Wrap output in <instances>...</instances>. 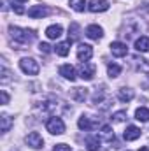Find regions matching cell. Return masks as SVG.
<instances>
[{"instance_id":"18","label":"cell","mask_w":149,"mask_h":151,"mask_svg":"<svg viewBox=\"0 0 149 151\" xmlns=\"http://www.w3.org/2000/svg\"><path fill=\"white\" fill-rule=\"evenodd\" d=\"M100 137L97 135V137H88L86 139V148L90 151H98V148H100Z\"/></svg>"},{"instance_id":"2","label":"cell","mask_w":149,"mask_h":151,"mask_svg":"<svg viewBox=\"0 0 149 151\" xmlns=\"http://www.w3.org/2000/svg\"><path fill=\"white\" fill-rule=\"evenodd\" d=\"M46 128H47V132H49V134H53V135H62V134L65 132V123H63V119H62V118L53 116V118H49V119H47Z\"/></svg>"},{"instance_id":"33","label":"cell","mask_w":149,"mask_h":151,"mask_svg":"<svg viewBox=\"0 0 149 151\" xmlns=\"http://www.w3.org/2000/svg\"><path fill=\"white\" fill-rule=\"evenodd\" d=\"M12 9H14V11H16L18 14H23V12H25V9H23L21 5H12Z\"/></svg>"},{"instance_id":"13","label":"cell","mask_w":149,"mask_h":151,"mask_svg":"<svg viewBox=\"0 0 149 151\" xmlns=\"http://www.w3.org/2000/svg\"><path fill=\"white\" fill-rule=\"evenodd\" d=\"M58 72H60V76H63L65 79H69L70 83L75 81V70H74V67H72V65H62Z\"/></svg>"},{"instance_id":"19","label":"cell","mask_w":149,"mask_h":151,"mask_svg":"<svg viewBox=\"0 0 149 151\" xmlns=\"http://www.w3.org/2000/svg\"><path fill=\"white\" fill-rule=\"evenodd\" d=\"M70 44L72 42H60V44H56V55H60V56H67L69 55V51H70Z\"/></svg>"},{"instance_id":"27","label":"cell","mask_w":149,"mask_h":151,"mask_svg":"<svg viewBox=\"0 0 149 151\" xmlns=\"http://www.w3.org/2000/svg\"><path fill=\"white\" fill-rule=\"evenodd\" d=\"M125 118H126V111H119V113L112 114V121L114 123H121V121H125Z\"/></svg>"},{"instance_id":"34","label":"cell","mask_w":149,"mask_h":151,"mask_svg":"<svg viewBox=\"0 0 149 151\" xmlns=\"http://www.w3.org/2000/svg\"><path fill=\"white\" fill-rule=\"evenodd\" d=\"M139 151H149V150H148V148H140Z\"/></svg>"},{"instance_id":"35","label":"cell","mask_w":149,"mask_h":151,"mask_svg":"<svg viewBox=\"0 0 149 151\" xmlns=\"http://www.w3.org/2000/svg\"><path fill=\"white\" fill-rule=\"evenodd\" d=\"M18 2H27V0H18Z\"/></svg>"},{"instance_id":"3","label":"cell","mask_w":149,"mask_h":151,"mask_svg":"<svg viewBox=\"0 0 149 151\" xmlns=\"http://www.w3.org/2000/svg\"><path fill=\"white\" fill-rule=\"evenodd\" d=\"M19 69H21L25 74H28V76H35V74H39V70H40L39 62L37 60H34V58H21V62H19Z\"/></svg>"},{"instance_id":"22","label":"cell","mask_w":149,"mask_h":151,"mask_svg":"<svg viewBox=\"0 0 149 151\" xmlns=\"http://www.w3.org/2000/svg\"><path fill=\"white\" fill-rule=\"evenodd\" d=\"M11 125H12V119H11L7 114H2V116H0V130L5 134V132H9Z\"/></svg>"},{"instance_id":"12","label":"cell","mask_w":149,"mask_h":151,"mask_svg":"<svg viewBox=\"0 0 149 151\" xmlns=\"http://www.w3.org/2000/svg\"><path fill=\"white\" fill-rule=\"evenodd\" d=\"M86 35L90 39H93V40H98V39L104 37V30H102V27H98V25H90V27L86 28Z\"/></svg>"},{"instance_id":"7","label":"cell","mask_w":149,"mask_h":151,"mask_svg":"<svg viewBox=\"0 0 149 151\" xmlns=\"http://www.w3.org/2000/svg\"><path fill=\"white\" fill-rule=\"evenodd\" d=\"M88 9L91 12H105L109 9V2L107 0H91L88 4Z\"/></svg>"},{"instance_id":"29","label":"cell","mask_w":149,"mask_h":151,"mask_svg":"<svg viewBox=\"0 0 149 151\" xmlns=\"http://www.w3.org/2000/svg\"><path fill=\"white\" fill-rule=\"evenodd\" d=\"M53 151H72V148H70V146H67V144H56Z\"/></svg>"},{"instance_id":"1","label":"cell","mask_w":149,"mask_h":151,"mask_svg":"<svg viewBox=\"0 0 149 151\" xmlns=\"http://www.w3.org/2000/svg\"><path fill=\"white\" fill-rule=\"evenodd\" d=\"M9 34L18 44H30L35 40L34 30H27V28H19V27H9Z\"/></svg>"},{"instance_id":"17","label":"cell","mask_w":149,"mask_h":151,"mask_svg":"<svg viewBox=\"0 0 149 151\" xmlns=\"http://www.w3.org/2000/svg\"><path fill=\"white\" fill-rule=\"evenodd\" d=\"M117 99H119L121 102H130V100L133 99V90H130V88H121V90L117 91Z\"/></svg>"},{"instance_id":"8","label":"cell","mask_w":149,"mask_h":151,"mask_svg":"<svg viewBox=\"0 0 149 151\" xmlns=\"http://www.w3.org/2000/svg\"><path fill=\"white\" fill-rule=\"evenodd\" d=\"M111 51H112V55H114V56L121 58V56H126L128 47H126V44H125V42L116 40V42H112V44H111Z\"/></svg>"},{"instance_id":"26","label":"cell","mask_w":149,"mask_h":151,"mask_svg":"<svg viewBox=\"0 0 149 151\" xmlns=\"http://www.w3.org/2000/svg\"><path fill=\"white\" fill-rule=\"evenodd\" d=\"M107 74L111 76V77H117V76L121 74V67L116 65V63H109L107 65Z\"/></svg>"},{"instance_id":"16","label":"cell","mask_w":149,"mask_h":151,"mask_svg":"<svg viewBox=\"0 0 149 151\" xmlns=\"http://www.w3.org/2000/svg\"><path fill=\"white\" fill-rule=\"evenodd\" d=\"M135 49L139 53H148L149 51V37H140L135 40Z\"/></svg>"},{"instance_id":"6","label":"cell","mask_w":149,"mask_h":151,"mask_svg":"<svg viewBox=\"0 0 149 151\" xmlns=\"http://www.w3.org/2000/svg\"><path fill=\"white\" fill-rule=\"evenodd\" d=\"M25 141H27V144H28L30 148H34V150H40L42 144H44V141H42V137H40L39 132H30Z\"/></svg>"},{"instance_id":"30","label":"cell","mask_w":149,"mask_h":151,"mask_svg":"<svg viewBox=\"0 0 149 151\" xmlns=\"http://www.w3.org/2000/svg\"><path fill=\"white\" fill-rule=\"evenodd\" d=\"M102 99H104L102 91H95V95H93V104H98V102H102Z\"/></svg>"},{"instance_id":"4","label":"cell","mask_w":149,"mask_h":151,"mask_svg":"<svg viewBox=\"0 0 149 151\" xmlns=\"http://www.w3.org/2000/svg\"><path fill=\"white\" fill-rule=\"evenodd\" d=\"M95 65L90 63V62H81L79 63V76L84 79V81H91L93 76H95Z\"/></svg>"},{"instance_id":"15","label":"cell","mask_w":149,"mask_h":151,"mask_svg":"<svg viewBox=\"0 0 149 151\" xmlns=\"http://www.w3.org/2000/svg\"><path fill=\"white\" fill-rule=\"evenodd\" d=\"M100 141H107V142H112L114 141V132L109 125H104L102 130H100Z\"/></svg>"},{"instance_id":"23","label":"cell","mask_w":149,"mask_h":151,"mask_svg":"<svg viewBox=\"0 0 149 151\" xmlns=\"http://www.w3.org/2000/svg\"><path fill=\"white\" fill-rule=\"evenodd\" d=\"M135 118H137L139 121H142V123H148L149 121V109H146V107H139V109L135 111Z\"/></svg>"},{"instance_id":"20","label":"cell","mask_w":149,"mask_h":151,"mask_svg":"<svg viewBox=\"0 0 149 151\" xmlns=\"http://www.w3.org/2000/svg\"><path fill=\"white\" fill-rule=\"evenodd\" d=\"M133 62H135V65H137V69H139L140 72H146V74H149V62H148V60L135 56V58H133Z\"/></svg>"},{"instance_id":"9","label":"cell","mask_w":149,"mask_h":151,"mask_svg":"<svg viewBox=\"0 0 149 151\" xmlns=\"http://www.w3.org/2000/svg\"><path fill=\"white\" fill-rule=\"evenodd\" d=\"M77 127H79L81 130H84V132H91V130H95V128L98 127V123H93L88 116H81L79 121H77Z\"/></svg>"},{"instance_id":"14","label":"cell","mask_w":149,"mask_h":151,"mask_svg":"<svg viewBox=\"0 0 149 151\" xmlns=\"http://www.w3.org/2000/svg\"><path fill=\"white\" fill-rule=\"evenodd\" d=\"M62 34H63V28L60 25H51V27L46 28L47 39H58V37H62Z\"/></svg>"},{"instance_id":"25","label":"cell","mask_w":149,"mask_h":151,"mask_svg":"<svg viewBox=\"0 0 149 151\" xmlns=\"http://www.w3.org/2000/svg\"><path fill=\"white\" fill-rule=\"evenodd\" d=\"M70 7L77 12H82L86 7V0H70Z\"/></svg>"},{"instance_id":"5","label":"cell","mask_w":149,"mask_h":151,"mask_svg":"<svg viewBox=\"0 0 149 151\" xmlns=\"http://www.w3.org/2000/svg\"><path fill=\"white\" fill-rule=\"evenodd\" d=\"M91 56H93V47L90 44H79V47H77V58L81 62H90Z\"/></svg>"},{"instance_id":"21","label":"cell","mask_w":149,"mask_h":151,"mask_svg":"<svg viewBox=\"0 0 149 151\" xmlns=\"http://www.w3.org/2000/svg\"><path fill=\"white\" fill-rule=\"evenodd\" d=\"M79 25L77 23H70V27H69V42H74L79 39Z\"/></svg>"},{"instance_id":"32","label":"cell","mask_w":149,"mask_h":151,"mask_svg":"<svg viewBox=\"0 0 149 151\" xmlns=\"http://www.w3.org/2000/svg\"><path fill=\"white\" fill-rule=\"evenodd\" d=\"M9 81V72L7 69H2V83H7Z\"/></svg>"},{"instance_id":"10","label":"cell","mask_w":149,"mask_h":151,"mask_svg":"<svg viewBox=\"0 0 149 151\" xmlns=\"http://www.w3.org/2000/svg\"><path fill=\"white\" fill-rule=\"evenodd\" d=\"M47 14H49V9L46 5H34V7L28 9V16L30 18H44Z\"/></svg>"},{"instance_id":"11","label":"cell","mask_w":149,"mask_h":151,"mask_svg":"<svg viewBox=\"0 0 149 151\" xmlns=\"http://www.w3.org/2000/svg\"><path fill=\"white\" fill-rule=\"evenodd\" d=\"M140 128H137V127H133V125H130V127H126V130H125V134H123V137H125V141H137L139 137H140Z\"/></svg>"},{"instance_id":"28","label":"cell","mask_w":149,"mask_h":151,"mask_svg":"<svg viewBox=\"0 0 149 151\" xmlns=\"http://www.w3.org/2000/svg\"><path fill=\"white\" fill-rule=\"evenodd\" d=\"M39 49H40V53H51V46L47 42H40L39 44Z\"/></svg>"},{"instance_id":"24","label":"cell","mask_w":149,"mask_h":151,"mask_svg":"<svg viewBox=\"0 0 149 151\" xmlns=\"http://www.w3.org/2000/svg\"><path fill=\"white\" fill-rule=\"evenodd\" d=\"M72 99L77 100V102H84V99H86V90H84V88H75L74 91H72Z\"/></svg>"},{"instance_id":"31","label":"cell","mask_w":149,"mask_h":151,"mask_svg":"<svg viewBox=\"0 0 149 151\" xmlns=\"http://www.w3.org/2000/svg\"><path fill=\"white\" fill-rule=\"evenodd\" d=\"M0 99H2V104H7V102H9V95H7L4 90L0 91Z\"/></svg>"}]
</instances>
